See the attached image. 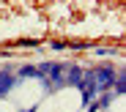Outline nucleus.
Wrapping results in <instances>:
<instances>
[{
    "instance_id": "obj_2",
    "label": "nucleus",
    "mask_w": 126,
    "mask_h": 112,
    "mask_svg": "<svg viewBox=\"0 0 126 112\" xmlns=\"http://www.w3.org/2000/svg\"><path fill=\"white\" fill-rule=\"evenodd\" d=\"M11 82H14V77H11L8 71H3V74H0V93H6L8 87H11Z\"/></svg>"
},
{
    "instance_id": "obj_1",
    "label": "nucleus",
    "mask_w": 126,
    "mask_h": 112,
    "mask_svg": "<svg viewBox=\"0 0 126 112\" xmlns=\"http://www.w3.org/2000/svg\"><path fill=\"white\" fill-rule=\"evenodd\" d=\"M115 82V71L110 69V66H104V69L93 71V85L99 87V90H107V87Z\"/></svg>"
}]
</instances>
